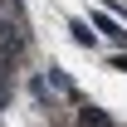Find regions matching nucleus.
Segmentation results:
<instances>
[{
    "mask_svg": "<svg viewBox=\"0 0 127 127\" xmlns=\"http://www.w3.org/2000/svg\"><path fill=\"white\" fill-rule=\"evenodd\" d=\"M93 25H98V30H103V34H112V39H127V34H122V30H117V25H112V20H108V15H98V20H93Z\"/></svg>",
    "mask_w": 127,
    "mask_h": 127,
    "instance_id": "obj_1",
    "label": "nucleus"
}]
</instances>
